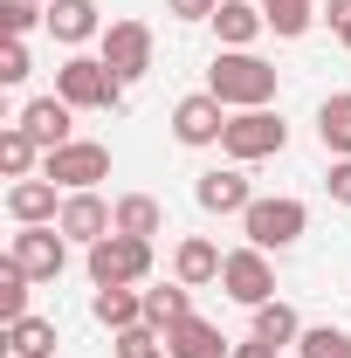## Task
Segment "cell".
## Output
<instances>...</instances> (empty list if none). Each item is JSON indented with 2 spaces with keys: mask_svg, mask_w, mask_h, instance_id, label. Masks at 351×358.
I'll list each match as a JSON object with an SVG mask.
<instances>
[{
  "mask_svg": "<svg viewBox=\"0 0 351 358\" xmlns=\"http://www.w3.org/2000/svg\"><path fill=\"white\" fill-rule=\"evenodd\" d=\"M0 28L28 42V28H48V0H0Z\"/></svg>",
  "mask_w": 351,
  "mask_h": 358,
  "instance_id": "83f0119b",
  "label": "cell"
},
{
  "mask_svg": "<svg viewBox=\"0 0 351 358\" xmlns=\"http://www.w3.org/2000/svg\"><path fill=\"white\" fill-rule=\"evenodd\" d=\"M96 324L117 338V331H131V324H145V289H96Z\"/></svg>",
  "mask_w": 351,
  "mask_h": 358,
  "instance_id": "44dd1931",
  "label": "cell"
},
{
  "mask_svg": "<svg viewBox=\"0 0 351 358\" xmlns=\"http://www.w3.org/2000/svg\"><path fill=\"white\" fill-rule=\"evenodd\" d=\"M166 14H173V21H214L220 0H166Z\"/></svg>",
  "mask_w": 351,
  "mask_h": 358,
  "instance_id": "1f68e13d",
  "label": "cell"
},
{
  "mask_svg": "<svg viewBox=\"0 0 351 358\" xmlns=\"http://www.w3.org/2000/svg\"><path fill=\"white\" fill-rule=\"evenodd\" d=\"M55 193H62V186L42 179V173H35V179H14V186H7V214H14V227H48L55 214H62Z\"/></svg>",
  "mask_w": 351,
  "mask_h": 358,
  "instance_id": "7c38bea8",
  "label": "cell"
},
{
  "mask_svg": "<svg viewBox=\"0 0 351 358\" xmlns=\"http://www.w3.org/2000/svg\"><path fill=\"white\" fill-rule=\"evenodd\" d=\"M282 345H268V338H248V345H234V358H275Z\"/></svg>",
  "mask_w": 351,
  "mask_h": 358,
  "instance_id": "e575fe53",
  "label": "cell"
},
{
  "mask_svg": "<svg viewBox=\"0 0 351 358\" xmlns=\"http://www.w3.org/2000/svg\"><path fill=\"white\" fill-rule=\"evenodd\" d=\"M227 117H234V110L220 103L214 90H193V96H179V103H173V138H179V145H193V152H200V145H220Z\"/></svg>",
  "mask_w": 351,
  "mask_h": 358,
  "instance_id": "9c48e42d",
  "label": "cell"
},
{
  "mask_svg": "<svg viewBox=\"0 0 351 358\" xmlns=\"http://www.w3.org/2000/svg\"><path fill=\"white\" fill-rule=\"evenodd\" d=\"M166 352H173V358H234V345L220 338V324L186 317V324H173V331H166Z\"/></svg>",
  "mask_w": 351,
  "mask_h": 358,
  "instance_id": "2e32d148",
  "label": "cell"
},
{
  "mask_svg": "<svg viewBox=\"0 0 351 358\" xmlns=\"http://www.w3.org/2000/svg\"><path fill=\"white\" fill-rule=\"evenodd\" d=\"M159 227H166V214H159L152 193H124V200H117V234H145V241H152Z\"/></svg>",
  "mask_w": 351,
  "mask_h": 358,
  "instance_id": "484cf974",
  "label": "cell"
},
{
  "mask_svg": "<svg viewBox=\"0 0 351 358\" xmlns=\"http://www.w3.org/2000/svg\"><path fill=\"white\" fill-rule=\"evenodd\" d=\"M331 35L351 48V0H331Z\"/></svg>",
  "mask_w": 351,
  "mask_h": 358,
  "instance_id": "836d02e7",
  "label": "cell"
},
{
  "mask_svg": "<svg viewBox=\"0 0 351 358\" xmlns=\"http://www.w3.org/2000/svg\"><path fill=\"white\" fill-rule=\"evenodd\" d=\"M42 179H55L62 193H96V179H110V145H96V138L55 145L42 152Z\"/></svg>",
  "mask_w": 351,
  "mask_h": 358,
  "instance_id": "8992f818",
  "label": "cell"
},
{
  "mask_svg": "<svg viewBox=\"0 0 351 358\" xmlns=\"http://www.w3.org/2000/svg\"><path fill=\"white\" fill-rule=\"evenodd\" d=\"M220 289H227L234 303L262 310L268 296H275V268H268V248H227V262H220Z\"/></svg>",
  "mask_w": 351,
  "mask_h": 358,
  "instance_id": "ba28073f",
  "label": "cell"
},
{
  "mask_svg": "<svg viewBox=\"0 0 351 358\" xmlns=\"http://www.w3.org/2000/svg\"><path fill=\"white\" fill-rule=\"evenodd\" d=\"M186 317H193V289H186V282H159V289H145V324H152V331H173V324H186Z\"/></svg>",
  "mask_w": 351,
  "mask_h": 358,
  "instance_id": "d6986e66",
  "label": "cell"
},
{
  "mask_svg": "<svg viewBox=\"0 0 351 358\" xmlns=\"http://www.w3.org/2000/svg\"><path fill=\"white\" fill-rule=\"evenodd\" d=\"M48 35L55 42H89V35H103V14H96V0H48Z\"/></svg>",
  "mask_w": 351,
  "mask_h": 358,
  "instance_id": "e0dca14e",
  "label": "cell"
},
{
  "mask_svg": "<svg viewBox=\"0 0 351 358\" xmlns=\"http://www.w3.org/2000/svg\"><path fill=\"white\" fill-rule=\"evenodd\" d=\"M152 48H159V42H152L145 21H110V28H103V62H110L124 83L152 76Z\"/></svg>",
  "mask_w": 351,
  "mask_h": 358,
  "instance_id": "30bf717a",
  "label": "cell"
},
{
  "mask_svg": "<svg viewBox=\"0 0 351 358\" xmlns=\"http://www.w3.org/2000/svg\"><path fill=\"white\" fill-rule=\"evenodd\" d=\"M7 262H21L35 282H55L62 268H69V234L48 221V227H14V241H7Z\"/></svg>",
  "mask_w": 351,
  "mask_h": 358,
  "instance_id": "52a82bcc",
  "label": "cell"
},
{
  "mask_svg": "<svg viewBox=\"0 0 351 358\" xmlns=\"http://www.w3.org/2000/svg\"><path fill=\"white\" fill-rule=\"evenodd\" d=\"M0 173H7V179H35V173H42V145L21 131V124L0 131Z\"/></svg>",
  "mask_w": 351,
  "mask_h": 358,
  "instance_id": "7402d4cb",
  "label": "cell"
},
{
  "mask_svg": "<svg viewBox=\"0 0 351 358\" xmlns=\"http://www.w3.org/2000/svg\"><path fill=\"white\" fill-rule=\"evenodd\" d=\"M69 117H76V103H62V96H35V103H21V131L35 138L42 152H55V145H69Z\"/></svg>",
  "mask_w": 351,
  "mask_h": 358,
  "instance_id": "5bb4252c",
  "label": "cell"
},
{
  "mask_svg": "<svg viewBox=\"0 0 351 358\" xmlns=\"http://www.w3.org/2000/svg\"><path fill=\"white\" fill-rule=\"evenodd\" d=\"M220 262H227V255H220L207 234H186V241L173 248V275L186 282V289H207V282H220Z\"/></svg>",
  "mask_w": 351,
  "mask_h": 358,
  "instance_id": "9a60e30c",
  "label": "cell"
},
{
  "mask_svg": "<svg viewBox=\"0 0 351 358\" xmlns=\"http://www.w3.org/2000/svg\"><path fill=\"white\" fill-rule=\"evenodd\" d=\"M7 358H55V324H48V317L7 324Z\"/></svg>",
  "mask_w": 351,
  "mask_h": 358,
  "instance_id": "603a6c76",
  "label": "cell"
},
{
  "mask_svg": "<svg viewBox=\"0 0 351 358\" xmlns=\"http://www.w3.org/2000/svg\"><path fill=\"white\" fill-rule=\"evenodd\" d=\"M317 138H324L331 159H351V90H338V96L317 103Z\"/></svg>",
  "mask_w": 351,
  "mask_h": 358,
  "instance_id": "ffe728a7",
  "label": "cell"
},
{
  "mask_svg": "<svg viewBox=\"0 0 351 358\" xmlns=\"http://www.w3.org/2000/svg\"><path fill=\"white\" fill-rule=\"evenodd\" d=\"M310 227V207L303 200H289V193H275V200H255L248 214H241V234H248V248H268V255H282V248H296Z\"/></svg>",
  "mask_w": 351,
  "mask_h": 358,
  "instance_id": "277c9868",
  "label": "cell"
},
{
  "mask_svg": "<svg viewBox=\"0 0 351 358\" xmlns=\"http://www.w3.org/2000/svg\"><path fill=\"white\" fill-rule=\"evenodd\" d=\"M55 96L76 103V110H117L124 103V76L103 62V55H69L55 69Z\"/></svg>",
  "mask_w": 351,
  "mask_h": 358,
  "instance_id": "7a4b0ae2",
  "label": "cell"
},
{
  "mask_svg": "<svg viewBox=\"0 0 351 358\" xmlns=\"http://www.w3.org/2000/svg\"><path fill=\"white\" fill-rule=\"evenodd\" d=\"M324 186H331V200H338V207H351V159H338V166H331V179H324Z\"/></svg>",
  "mask_w": 351,
  "mask_h": 358,
  "instance_id": "d6a6232c",
  "label": "cell"
},
{
  "mask_svg": "<svg viewBox=\"0 0 351 358\" xmlns=\"http://www.w3.org/2000/svg\"><path fill=\"white\" fill-rule=\"evenodd\" d=\"M282 145H289V124H282V117H275L268 103H262V110H234V117H227V131H220V152H227L234 166L275 159Z\"/></svg>",
  "mask_w": 351,
  "mask_h": 358,
  "instance_id": "5b68a950",
  "label": "cell"
},
{
  "mask_svg": "<svg viewBox=\"0 0 351 358\" xmlns=\"http://www.w3.org/2000/svg\"><path fill=\"white\" fill-rule=\"evenodd\" d=\"M152 275V241L145 234H103V241H89V282L96 289H131Z\"/></svg>",
  "mask_w": 351,
  "mask_h": 358,
  "instance_id": "3957f363",
  "label": "cell"
},
{
  "mask_svg": "<svg viewBox=\"0 0 351 358\" xmlns=\"http://www.w3.org/2000/svg\"><path fill=\"white\" fill-rule=\"evenodd\" d=\"M28 282H35V275L21 262H0V324H21V317H28Z\"/></svg>",
  "mask_w": 351,
  "mask_h": 358,
  "instance_id": "4316f807",
  "label": "cell"
},
{
  "mask_svg": "<svg viewBox=\"0 0 351 358\" xmlns=\"http://www.w3.org/2000/svg\"><path fill=\"white\" fill-rule=\"evenodd\" d=\"M268 14V28L282 35V42H296V35H310V21H317V0H255Z\"/></svg>",
  "mask_w": 351,
  "mask_h": 358,
  "instance_id": "cb8c5ba5",
  "label": "cell"
},
{
  "mask_svg": "<svg viewBox=\"0 0 351 358\" xmlns=\"http://www.w3.org/2000/svg\"><path fill=\"white\" fill-rule=\"evenodd\" d=\"M214 28H220V48H255V35L268 28V14L255 7V0H220Z\"/></svg>",
  "mask_w": 351,
  "mask_h": 358,
  "instance_id": "ac0fdd59",
  "label": "cell"
},
{
  "mask_svg": "<svg viewBox=\"0 0 351 358\" xmlns=\"http://www.w3.org/2000/svg\"><path fill=\"white\" fill-rule=\"evenodd\" d=\"M207 90H214L227 110H262L275 96V69H268L255 48H220L214 69H207Z\"/></svg>",
  "mask_w": 351,
  "mask_h": 358,
  "instance_id": "6da1fadb",
  "label": "cell"
},
{
  "mask_svg": "<svg viewBox=\"0 0 351 358\" xmlns=\"http://www.w3.org/2000/svg\"><path fill=\"white\" fill-rule=\"evenodd\" d=\"M55 227L69 234V241H103L110 227H117V207H103V193H62V214H55Z\"/></svg>",
  "mask_w": 351,
  "mask_h": 358,
  "instance_id": "8fae6325",
  "label": "cell"
},
{
  "mask_svg": "<svg viewBox=\"0 0 351 358\" xmlns=\"http://www.w3.org/2000/svg\"><path fill=\"white\" fill-rule=\"evenodd\" d=\"M255 338H268V345H296V338H303V317L289 310L282 296H268L262 310H255Z\"/></svg>",
  "mask_w": 351,
  "mask_h": 358,
  "instance_id": "d4e9b609",
  "label": "cell"
},
{
  "mask_svg": "<svg viewBox=\"0 0 351 358\" xmlns=\"http://www.w3.org/2000/svg\"><path fill=\"white\" fill-rule=\"evenodd\" d=\"M296 352H303V358H351V331H331V324H310L303 338H296Z\"/></svg>",
  "mask_w": 351,
  "mask_h": 358,
  "instance_id": "f546056e",
  "label": "cell"
},
{
  "mask_svg": "<svg viewBox=\"0 0 351 358\" xmlns=\"http://www.w3.org/2000/svg\"><path fill=\"white\" fill-rule=\"evenodd\" d=\"M28 76H35V62H28V42H14V35H7V48H0V83L14 90V83H28Z\"/></svg>",
  "mask_w": 351,
  "mask_h": 358,
  "instance_id": "4dcf8cb0",
  "label": "cell"
},
{
  "mask_svg": "<svg viewBox=\"0 0 351 358\" xmlns=\"http://www.w3.org/2000/svg\"><path fill=\"white\" fill-rule=\"evenodd\" d=\"M193 200H200L207 214H248V207H255V193H248V179H241V166H214V173H200V186H193Z\"/></svg>",
  "mask_w": 351,
  "mask_h": 358,
  "instance_id": "4fadbf2b",
  "label": "cell"
},
{
  "mask_svg": "<svg viewBox=\"0 0 351 358\" xmlns=\"http://www.w3.org/2000/svg\"><path fill=\"white\" fill-rule=\"evenodd\" d=\"M110 345H117V358H173V352H166V331H152V324H131V331H117Z\"/></svg>",
  "mask_w": 351,
  "mask_h": 358,
  "instance_id": "f1b7e54d",
  "label": "cell"
}]
</instances>
